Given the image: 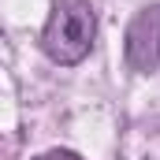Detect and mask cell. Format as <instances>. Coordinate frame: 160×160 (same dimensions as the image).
<instances>
[{
    "label": "cell",
    "instance_id": "cell-1",
    "mask_svg": "<svg viewBox=\"0 0 160 160\" xmlns=\"http://www.w3.org/2000/svg\"><path fill=\"white\" fill-rule=\"evenodd\" d=\"M93 34H97L93 8L86 0H63L52 8L45 34H41V45L56 63H78L93 48Z\"/></svg>",
    "mask_w": 160,
    "mask_h": 160
},
{
    "label": "cell",
    "instance_id": "cell-2",
    "mask_svg": "<svg viewBox=\"0 0 160 160\" xmlns=\"http://www.w3.org/2000/svg\"><path fill=\"white\" fill-rule=\"evenodd\" d=\"M127 63L134 71H157L160 67V4L134 15L127 26Z\"/></svg>",
    "mask_w": 160,
    "mask_h": 160
},
{
    "label": "cell",
    "instance_id": "cell-3",
    "mask_svg": "<svg viewBox=\"0 0 160 160\" xmlns=\"http://www.w3.org/2000/svg\"><path fill=\"white\" fill-rule=\"evenodd\" d=\"M38 160H82V157L71 153V149H48V153H41Z\"/></svg>",
    "mask_w": 160,
    "mask_h": 160
}]
</instances>
